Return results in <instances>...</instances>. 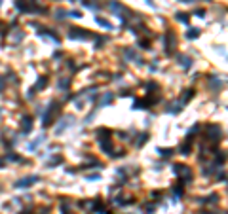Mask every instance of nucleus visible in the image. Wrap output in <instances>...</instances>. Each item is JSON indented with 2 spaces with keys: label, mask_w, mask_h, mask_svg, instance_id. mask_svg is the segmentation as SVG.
<instances>
[{
  "label": "nucleus",
  "mask_w": 228,
  "mask_h": 214,
  "mask_svg": "<svg viewBox=\"0 0 228 214\" xmlns=\"http://www.w3.org/2000/svg\"><path fill=\"white\" fill-rule=\"evenodd\" d=\"M175 17H177L179 21H181V23H188V21H190V19H188L190 15H186V14H177Z\"/></svg>",
  "instance_id": "obj_12"
},
{
  "label": "nucleus",
  "mask_w": 228,
  "mask_h": 214,
  "mask_svg": "<svg viewBox=\"0 0 228 214\" xmlns=\"http://www.w3.org/2000/svg\"><path fill=\"white\" fill-rule=\"evenodd\" d=\"M2 89H4V80L0 78V91H2Z\"/></svg>",
  "instance_id": "obj_17"
},
{
  "label": "nucleus",
  "mask_w": 228,
  "mask_h": 214,
  "mask_svg": "<svg viewBox=\"0 0 228 214\" xmlns=\"http://www.w3.org/2000/svg\"><path fill=\"white\" fill-rule=\"evenodd\" d=\"M32 182H38V176H29V178H21L19 182L15 184L17 188H29Z\"/></svg>",
  "instance_id": "obj_6"
},
{
  "label": "nucleus",
  "mask_w": 228,
  "mask_h": 214,
  "mask_svg": "<svg viewBox=\"0 0 228 214\" xmlns=\"http://www.w3.org/2000/svg\"><path fill=\"white\" fill-rule=\"evenodd\" d=\"M95 21H97V25H101V27H105V29H112V25H110V23H108V21H105V19H101V17H97Z\"/></svg>",
  "instance_id": "obj_11"
},
{
  "label": "nucleus",
  "mask_w": 228,
  "mask_h": 214,
  "mask_svg": "<svg viewBox=\"0 0 228 214\" xmlns=\"http://www.w3.org/2000/svg\"><path fill=\"white\" fill-rule=\"evenodd\" d=\"M57 110H59V104H57V103H51V104H50L48 114L44 116V127H48L50 123H51V116H53V114H57Z\"/></svg>",
  "instance_id": "obj_5"
},
{
  "label": "nucleus",
  "mask_w": 228,
  "mask_h": 214,
  "mask_svg": "<svg viewBox=\"0 0 228 214\" xmlns=\"http://www.w3.org/2000/svg\"><path fill=\"white\" fill-rule=\"evenodd\" d=\"M55 15H57V19H63V15H67V12H65V10H57Z\"/></svg>",
  "instance_id": "obj_15"
},
{
  "label": "nucleus",
  "mask_w": 228,
  "mask_h": 214,
  "mask_svg": "<svg viewBox=\"0 0 228 214\" xmlns=\"http://www.w3.org/2000/svg\"><path fill=\"white\" fill-rule=\"evenodd\" d=\"M158 154H162V155H164V157H169V155L173 154V150H171V148H169V150H164V148H162V150H160V148H158Z\"/></svg>",
  "instance_id": "obj_13"
},
{
  "label": "nucleus",
  "mask_w": 228,
  "mask_h": 214,
  "mask_svg": "<svg viewBox=\"0 0 228 214\" xmlns=\"http://www.w3.org/2000/svg\"><path fill=\"white\" fill-rule=\"evenodd\" d=\"M198 36H200V30H198V29H190V30L186 32V38H192V40H194V38H198Z\"/></svg>",
  "instance_id": "obj_10"
},
{
  "label": "nucleus",
  "mask_w": 228,
  "mask_h": 214,
  "mask_svg": "<svg viewBox=\"0 0 228 214\" xmlns=\"http://www.w3.org/2000/svg\"><path fill=\"white\" fill-rule=\"evenodd\" d=\"M181 152H182V155H188V152H190V146H188V144H184L182 148H181Z\"/></svg>",
  "instance_id": "obj_14"
},
{
  "label": "nucleus",
  "mask_w": 228,
  "mask_h": 214,
  "mask_svg": "<svg viewBox=\"0 0 228 214\" xmlns=\"http://www.w3.org/2000/svg\"><path fill=\"white\" fill-rule=\"evenodd\" d=\"M205 133H207V137H209L207 140H211V142H217L221 138V134H222L219 125H207V127H205Z\"/></svg>",
  "instance_id": "obj_3"
},
{
  "label": "nucleus",
  "mask_w": 228,
  "mask_h": 214,
  "mask_svg": "<svg viewBox=\"0 0 228 214\" xmlns=\"http://www.w3.org/2000/svg\"><path fill=\"white\" fill-rule=\"evenodd\" d=\"M69 38H72V40H90L91 34H90V30H84V29H70Z\"/></svg>",
  "instance_id": "obj_2"
},
{
  "label": "nucleus",
  "mask_w": 228,
  "mask_h": 214,
  "mask_svg": "<svg viewBox=\"0 0 228 214\" xmlns=\"http://www.w3.org/2000/svg\"><path fill=\"white\" fill-rule=\"evenodd\" d=\"M164 42H166V53H173V48H175V44H177V38L173 32H167V34L164 36Z\"/></svg>",
  "instance_id": "obj_4"
},
{
  "label": "nucleus",
  "mask_w": 228,
  "mask_h": 214,
  "mask_svg": "<svg viewBox=\"0 0 228 214\" xmlns=\"http://www.w3.org/2000/svg\"><path fill=\"white\" fill-rule=\"evenodd\" d=\"M69 15H72V17L78 19V17H80V12H69Z\"/></svg>",
  "instance_id": "obj_16"
},
{
  "label": "nucleus",
  "mask_w": 228,
  "mask_h": 214,
  "mask_svg": "<svg viewBox=\"0 0 228 214\" xmlns=\"http://www.w3.org/2000/svg\"><path fill=\"white\" fill-rule=\"evenodd\" d=\"M70 121H74V118H72V116L63 118V119H61V125H57V127H55V133H61L65 127H69V125H70Z\"/></svg>",
  "instance_id": "obj_7"
},
{
  "label": "nucleus",
  "mask_w": 228,
  "mask_h": 214,
  "mask_svg": "<svg viewBox=\"0 0 228 214\" xmlns=\"http://www.w3.org/2000/svg\"><path fill=\"white\" fill-rule=\"evenodd\" d=\"M173 171H175V174L182 180V182H188V180H192V173H190V169L186 165H175L173 167Z\"/></svg>",
  "instance_id": "obj_1"
},
{
  "label": "nucleus",
  "mask_w": 228,
  "mask_h": 214,
  "mask_svg": "<svg viewBox=\"0 0 228 214\" xmlns=\"http://www.w3.org/2000/svg\"><path fill=\"white\" fill-rule=\"evenodd\" d=\"M179 61H181V64L184 66V68H190V66H192V59H188L186 57V55H179V57H177Z\"/></svg>",
  "instance_id": "obj_9"
},
{
  "label": "nucleus",
  "mask_w": 228,
  "mask_h": 214,
  "mask_svg": "<svg viewBox=\"0 0 228 214\" xmlns=\"http://www.w3.org/2000/svg\"><path fill=\"white\" fill-rule=\"evenodd\" d=\"M30 129H32V118L25 116L23 118V133H30Z\"/></svg>",
  "instance_id": "obj_8"
}]
</instances>
